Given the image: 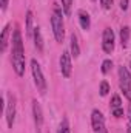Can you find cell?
Returning <instances> with one entry per match:
<instances>
[{
    "label": "cell",
    "mask_w": 131,
    "mask_h": 133,
    "mask_svg": "<svg viewBox=\"0 0 131 133\" xmlns=\"http://www.w3.org/2000/svg\"><path fill=\"white\" fill-rule=\"evenodd\" d=\"M12 68L17 76H23L25 73V51L20 30H14L12 34Z\"/></svg>",
    "instance_id": "cell-1"
},
{
    "label": "cell",
    "mask_w": 131,
    "mask_h": 133,
    "mask_svg": "<svg viewBox=\"0 0 131 133\" xmlns=\"http://www.w3.org/2000/svg\"><path fill=\"white\" fill-rule=\"evenodd\" d=\"M51 26H53V33L54 37L59 43L63 42V36H65V30H63V17H62V9L56 5L51 14Z\"/></svg>",
    "instance_id": "cell-2"
},
{
    "label": "cell",
    "mask_w": 131,
    "mask_h": 133,
    "mask_svg": "<svg viewBox=\"0 0 131 133\" xmlns=\"http://www.w3.org/2000/svg\"><path fill=\"white\" fill-rule=\"evenodd\" d=\"M31 71H33L34 84H35L37 90L40 91V95H45V91H46V81H45V76L42 73V68H40L39 62L35 59L31 61Z\"/></svg>",
    "instance_id": "cell-3"
},
{
    "label": "cell",
    "mask_w": 131,
    "mask_h": 133,
    "mask_svg": "<svg viewBox=\"0 0 131 133\" xmlns=\"http://www.w3.org/2000/svg\"><path fill=\"white\" fill-rule=\"evenodd\" d=\"M119 84H120V90L123 91V95L131 101V73L128 71L127 66L119 68Z\"/></svg>",
    "instance_id": "cell-4"
},
{
    "label": "cell",
    "mask_w": 131,
    "mask_h": 133,
    "mask_svg": "<svg viewBox=\"0 0 131 133\" xmlns=\"http://www.w3.org/2000/svg\"><path fill=\"white\" fill-rule=\"evenodd\" d=\"M5 115H6L8 127L12 129V124H14V119H16V98H14L12 95H8V102H6Z\"/></svg>",
    "instance_id": "cell-5"
},
{
    "label": "cell",
    "mask_w": 131,
    "mask_h": 133,
    "mask_svg": "<svg viewBox=\"0 0 131 133\" xmlns=\"http://www.w3.org/2000/svg\"><path fill=\"white\" fill-rule=\"evenodd\" d=\"M102 48L105 53H113L114 50V33L111 28H105L103 36H102Z\"/></svg>",
    "instance_id": "cell-6"
},
{
    "label": "cell",
    "mask_w": 131,
    "mask_h": 133,
    "mask_svg": "<svg viewBox=\"0 0 131 133\" xmlns=\"http://www.w3.org/2000/svg\"><path fill=\"white\" fill-rule=\"evenodd\" d=\"M91 125H93V130L97 133L102 129H105V118L102 115V111L99 110H93L91 113Z\"/></svg>",
    "instance_id": "cell-7"
},
{
    "label": "cell",
    "mask_w": 131,
    "mask_h": 133,
    "mask_svg": "<svg viewBox=\"0 0 131 133\" xmlns=\"http://www.w3.org/2000/svg\"><path fill=\"white\" fill-rule=\"evenodd\" d=\"M71 70H72L71 56H69L68 51H65V53H62V56H60V71H62V74H63L65 77H69V76H71Z\"/></svg>",
    "instance_id": "cell-8"
},
{
    "label": "cell",
    "mask_w": 131,
    "mask_h": 133,
    "mask_svg": "<svg viewBox=\"0 0 131 133\" xmlns=\"http://www.w3.org/2000/svg\"><path fill=\"white\" fill-rule=\"evenodd\" d=\"M33 115H34V122H35V129L37 133H40L42 124H43V113H42V107L37 101L33 102Z\"/></svg>",
    "instance_id": "cell-9"
},
{
    "label": "cell",
    "mask_w": 131,
    "mask_h": 133,
    "mask_svg": "<svg viewBox=\"0 0 131 133\" xmlns=\"http://www.w3.org/2000/svg\"><path fill=\"white\" fill-rule=\"evenodd\" d=\"M79 22H80V26L83 30H90L91 26V19H90V14L85 12V11H79Z\"/></svg>",
    "instance_id": "cell-10"
},
{
    "label": "cell",
    "mask_w": 131,
    "mask_h": 133,
    "mask_svg": "<svg viewBox=\"0 0 131 133\" xmlns=\"http://www.w3.org/2000/svg\"><path fill=\"white\" fill-rule=\"evenodd\" d=\"M34 45H35V48H37L39 51H42V50H43L42 34H40V28H39V26H35V28H34Z\"/></svg>",
    "instance_id": "cell-11"
},
{
    "label": "cell",
    "mask_w": 131,
    "mask_h": 133,
    "mask_svg": "<svg viewBox=\"0 0 131 133\" xmlns=\"http://www.w3.org/2000/svg\"><path fill=\"white\" fill-rule=\"evenodd\" d=\"M79 54H80V48H79L77 37H76V34H71V56L79 57Z\"/></svg>",
    "instance_id": "cell-12"
},
{
    "label": "cell",
    "mask_w": 131,
    "mask_h": 133,
    "mask_svg": "<svg viewBox=\"0 0 131 133\" xmlns=\"http://www.w3.org/2000/svg\"><path fill=\"white\" fill-rule=\"evenodd\" d=\"M33 20H34V17H33V11H28V12H26V36H28V37H31V36L34 34Z\"/></svg>",
    "instance_id": "cell-13"
},
{
    "label": "cell",
    "mask_w": 131,
    "mask_h": 133,
    "mask_svg": "<svg viewBox=\"0 0 131 133\" xmlns=\"http://www.w3.org/2000/svg\"><path fill=\"white\" fill-rule=\"evenodd\" d=\"M128 39H130V28L128 26H122V30H120V43H122L123 48L127 46Z\"/></svg>",
    "instance_id": "cell-14"
},
{
    "label": "cell",
    "mask_w": 131,
    "mask_h": 133,
    "mask_svg": "<svg viewBox=\"0 0 131 133\" xmlns=\"http://www.w3.org/2000/svg\"><path fill=\"white\" fill-rule=\"evenodd\" d=\"M9 28L11 25H6L3 28V33H2V51L6 50V45H8V36H9Z\"/></svg>",
    "instance_id": "cell-15"
},
{
    "label": "cell",
    "mask_w": 131,
    "mask_h": 133,
    "mask_svg": "<svg viewBox=\"0 0 131 133\" xmlns=\"http://www.w3.org/2000/svg\"><path fill=\"white\" fill-rule=\"evenodd\" d=\"M111 110H114V108H120V104H122V101H120V96H117V95H114L113 98H111Z\"/></svg>",
    "instance_id": "cell-16"
},
{
    "label": "cell",
    "mask_w": 131,
    "mask_h": 133,
    "mask_svg": "<svg viewBox=\"0 0 131 133\" xmlns=\"http://www.w3.org/2000/svg\"><path fill=\"white\" fill-rule=\"evenodd\" d=\"M71 5H72V0H62V8L66 16L71 14Z\"/></svg>",
    "instance_id": "cell-17"
},
{
    "label": "cell",
    "mask_w": 131,
    "mask_h": 133,
    "mask_svg": "<svg viewBox=\"0 0 131 133\" xmlns=\"http://www.w3.org/2000/svg\"><path fill=\"white\" fill-rule=\"evenodd\" d=\"M111 68H113V62H111L110 59L103 61V64H102V73H103V74L110 73V71H111Z\"/></svg>",
    "instance_id": "cell-18"
},
{
    "label": "cell",
    "mask_w": 131,
    "mask_h": 133,
    "mask_svg": "<svg viewBox=\"0 0 131 133\" xmlns=\"http://www.w3.org/2000/svg\"><path fill=\"white\" fill-rule=\"evenodd\" d=\"M57 133H69V125H68V121H66V119H63V121L60 122Z\"/></svg>",
    "instance_id": "cell-19"
},
{
    "label": "cell",
    "mask_w": 131,
    "mask_h": 133,
    "mask_svg": "<svg viewBox=\"0 0 131 133\" xmlns=\"http://www.w3.org/2000/svg\"><path fill=\"white\" fill-rule=\"evenodd\" d=\"M99 91H100L102 96H106V95H108V91H110V85H108L106 81H103V82L100 84V90H99Z\"/></svg>",
    "instance_id": "cell-20"
},
{
    "label": "cell",
    "mask_w": 131,
    "mask_h": 133,
    "mask_svg": "<svg viewBox=\"0 0 131 133\" xmlns=\"http://www.w3.org/2000/svg\"><path fill=\"white\" fill-rule=\"evenodd\" d=\"M100 3H102L103 9H110L111 5H113V0H100Z\"/></svg>",
    "instance_id": "cell-21"
},
{
    "label": "cell",
    "mask_w": 131,
    "mask_h": 133,
    "mask_svg": "<svg viewBox=\"0 0 131 133\" xmlns=\"http://www.w3.org/2000/svg\"><path fill=\"white\" fill-rule=\"evenodd\" d=\"M113 115H114L116 118H122V115H123V110H122V108H114V110H113Z\"/></svg>",
    "instance_id": "cell-22"
},
{
    "label": "cell",
    "mask_w": 131,
    "mask_h": 133,
    "mask_svg": "<svg viewBox=\"0 0 131 133\" xmlns=\"http://www.w3.org/2000/svg\"><path fill=\"white\" fill-rule=\"evenodd\" d=\"M120 8L123 11H127L128 9V0H120Z\"/></svg>",
    "instance_id": "cell-23"
},
{
    "label": "cell",
    "mask_w": 131,
    "mask_h": 133,
    "mask_svg": "<svg viewBox=\"0 0 131 133\" xmlns=\"http://www.w3.org/2000/svg\"><path fill=\"white\" fill-rule=\"evenodd\" d=\"M0 5H2V9H3V11H6V8H8V0H2V2H0Z\"/></svg>",
    "instance_id": "cell-24"
},
{
    "label": "cell",
    "mask_w": 131,
    "mask_h": 133,
    "mask_svg": "<svg viewBox=\"0 0 131 133\" xmlns=\"http://www.w3.org/2000/svg\"><path fill=\"white\" fill-rule=\"evenodd\" d=\"M128 119H130V125H131V104L128 105Z\"/></svg>",
    "instance_id": "cell-25"
},
{
    "label": "cell",
    "mask_w": 131,
    "mask_h": 133,
    "mask_svg": "<svg viewBox=\"0 0 131 133\" xmlns=\"http://www.w3.org/2000/svg\"><path fill=\"white\" fill-rule=\"evenodd\" d=\"M97 133H108V132H106V129H102V130H100V132H97Z\"/></svg>",
    "instance_id": "cell-26"
},
{
    "label": "cell",
    "mask_w": 131,
    "mask_h": 133,
    "mask_svg": "<svg viewBox=\"0 0 131 133\" xmlns=\"http://www.w3.org/2000/svg\"><path fill=\"white\" fill-rule=\"evenodd\" d=\"M127 133H131V125L128 127V130H127Z\"/></svg>",
    "instance_id": "cell-27"
},
{
    "label": "cell",
    "mask_w": 131,
    "mask_h": 133,
    "mask_svg": "<svg viewBox=\"0 0 131 133\" xmlns=\"http://www.w3.org/2000/svg\"><path fill=\"white\" fill-rule=\"evenodd\" d=\"M130 66H131V62H130Z\"/></svg>",
    "instance_id": "cell-28"
}]
</instances>
